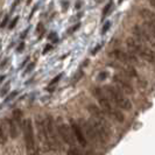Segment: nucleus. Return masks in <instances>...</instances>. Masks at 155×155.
Instances as JSON below:
<instances>
[{"label":"nucleus","instance_id":"f257e3e1","mask_svg":"<svg viewBox=\"0 0 155 155\" xmlns=\"http://www.w3.org/2000/svg\"><path fill=\"white\" fill-rule=\"evenodd\" d=\"M92 92H93V96L97 98L99 105L103 107V110H104L106 113H109V114H110L111 117H113L116 120H118V121H120V122H124V119H125V118H124V114H122L119 110H117V109H114V107L112 106L110 98L107 97L106 93H104V91H103L100 88H95Z\"/></svg>","mask_w":155,"mask_h":155},{"label":"nucleus","instance_id":"f03ea898","mask_svg":"<svg viewBox=\"0 0 155 155\" xmlns=\"http://www.w3.org/2000/svg\"><path fill=\"white\" fill-rule=\"evenodd\" d=\"M126 44L128 47V49L136 54L138 56H140L142 60L149 62V63H154L155 62V51L148 47V46H143L140 41L133 39V37H128L126 40Z\"/></svg>","mask_w":155,"mask_h":155},{"label":"nucleus","instance_id":"7ed1b4c3","mask_svg":"<svg viewBox=\"0 0 155 155\" xmlns=\"http://www.w3.org/2000/svg\"><path fill=\"white\" fill-rule=\"evenodd\" d=\"M105 90H106V95L110 98V100H112L118 107L126 110V111L132 110V107H133L132 102L122 93V91H120L119 89H116L113 86H106Z\"/></svg>","mask_w":155,"mask_h":155},{"label":"nucleus","instance_id":"20e7f679","mask_svg":"<svg viewBox=\"0 0 155 155\" xmlns=\"http://www.w3.org/2000/svg\"><path fill=\"white\" fill-rule=\"evenodd\" d=\"M24 128V136H25V143H26V149L28 155L39 152V149L35 147V135H34V127H33V121L32 119H26L22 124Z\"/></svg>","mask_w":155,"mask_h":155},{"label":"nucleus","instance_id":"39448f33","mask_svg":"<svg viewBox=\"0 0 155 155\" xmlns=\"http://www.w3.org/2000/svg\"><path fill=\"white\" fill-rule=\"evenodd\" d=\"M111 57H113L114 60L124 63V64H133V63H136L138 62V57L134 56L133 54L131 53H126L124 50H120V49H116L113 50L111 54H110Z\"/></svg>","mask_w":155,"mask_h":155},{"label":"nucleus","instance_id":"423d86ee","mask_svg":"<svg viewBox=\"0 0 155 155\" xmlns=\"http://www.w3.org/2000/svg\"><path fill=\"white\" fill-rule=\"evenodd\" d=\"M46 127H47V133H48V139H49V143H50V149H54L55 147H58V141L56 138V125L54 124V119L48 116L46 119Z\"/></svg>","mask_w":155,"mask_h":155},{"label":"nucleus","instance_id":"0eeeda50","mask_svg":"<svg viewBox=\"0 0 155 155\" xmlns=\"http://www.w3.org/2000/svg\"><path fill=\"white\" fill-rule=\"evenodd\" d=\"M56 128H57V134L60 135V138L65 142L71 145L72 142V138H71V133H70V128L69 126L62 120V118H58L56 121Z\"/></svg>","mask_w":155,"mask_h":155},{"label":"nucleus","instance_id":"6e6552de","mask_svg":"<svg viewBox=\"0 0 155 155\" xmlns=\"http://www.w3.org/2000/svg\"><path fill=\"white\" fill-rule=\"evenodd\" d=\"M113 81H114L116 84L119 86V90H120V91H124V92L127 93V95H134V89H133L132 84H131L126 78H124L122 76L116 75V76L113 77Z\"/></svg>","mask_w":155,"mask_h":155},{"label":"nucleus","instance_id":"1a4fd4ad","mask_svg":"<svg viewBox=\"0 0 155 155\" xmlns=\"http://www.w3.org/2000/svg\"><path fill=\"white\" fill-rule=\"evenodd\" d=\"M36 127H37V132H39V136L41 142L48 147V149H50V143H49V139H48V133H47V127H46V121L42 120V118H39L36 121Z\"/></svg>","mask_w":155,"mask_h":155},{"label":"nucleus","instance_id":"9d476101","mask_svg":"<svg viewBox=\"0 0 155 155\" xmlns=\"http://www.w3.org/2000/svg\"><path fill=\"white\" fill-rule=\"evenodd\" d=\"M70 127L73 132V135L76 138V140L78 141L82 146H86V138L84 135V132H83V128L80 124H77L75 120H70Z\"/></svg>","mask_w":155,"mask_h":155},{"label":"nucleus","instance_id":"9b49d317","mask_svg":"<svg viewBox=\"0 0 155 155\" xmlns=\"http://www.w3.org/2000/svg\"><path fill=\"white\" fill-rule=\"evenodd\" d=\"M133 34L136 36L135 40H138V41H142V42H148L149 44L155 46L154 42H153V40L150 39V36H149L142 28H140L139 26H135V27L133 28Z\"/></svg>","mask_w":155,"mask_h":155},{"label":"nucleus","instance_id":"f8f14e48","mask_svg":"<svg viewBox=\"0 0 155 155\" xmlns=\"http://www.w3.org/2000/svg\"><path fill=\"white\" fill-rule=\"evenodd\" d=\"M88 111L93 116V118L95 119H97V120H102V121H106V119H105V116H104V113L96 106V105H93V104H90L89 106H88Z\"/></svg>","mask_w":155,"mask_h":155},{"label":"nucleus","instance_id":"ddd939ff","mask_svg":"<svg viewBox=\"0 0 155 155\" xmlns=\"http://www.w3.org/2000/svg\"><path fill=\"white\" fill-rule=\"evenodd\" d=\"M10 129H8V124L6 122H0V142L5 143L7 141Z\"/></svg>","mask_w":155,"mask_h":155},{"label":"nucleus","instance_id":"4468645a","mask_svg":"<svg viewBox=\"0 0 155 155\" xmlns=\"http://www.w3.org/2000/svg\"><path fill=\"white\" fill-rule=\"evenodd\" d=\"M8 129H10V135L13 138V139H15L17 138V135H18V127H20L17 122H15V120L12 118V119H10L8 120Z\"/></svg>","mask_w":155,"mask_h":155},{"label":"nucleus","instance_id":"2eb2a0df","mask_svg":"<svg viewBox=\"0 0 155 155\" xmlns=\"http://www.w3.org/2000/svg\"><path fill=\"white\" fill-rule=\"evenodd\" d=\"M21 118H22V112H21L20 110H15V111L13 112V119L15 120V122H17L19 126H21Z\"/></svg>","mask_w":155,"mask_h":155},{"label":"nucleus","instance_id":"dca6fc26","mask_svg":"<svg viewBox=\"0 0 155 155\" xmlns=\"http://www.w3.org/2000/svg\"><path fill=\"white\" fill-rule=\"evenodd\" d=\"M66 155H83L82 152L77 148V147H71L68 152H66Z\"/></svg>","mask_w":155,"mask_h":155},{"label":"nucleus","instance_id":"f3484780","mask_svg":"<svg viewBox=\"0 0 155 155\" xmlns=\"http://www.w3.org/2000/svg\"><path fill=\"white\" fill-rule=\"evenodd\" d=\"M141 14H142V17H143L145 19H148V20L154 19V15L152 14V12H149V11H147V10H142V11H141Z\"/></svg>","mask_w":155,"mask_h":155},{"label":"nucleus","instance_id":"a211bd4d","mask_svg":"<svg viewBox=\"0 0 155 155\" xmlns=\"http://www.w3.org/2000/svg\"><path fill=\"white\" fill-rule=\"evenodd\" d=\"M111 7H112V1H110V3L104 7V10H103V17H106V15H107V13H109V11L111 10Z\"/></svg>","mask_w":155,"mask_h":155},{"label":"nucleus","instance_id":"6ab92c4d","mask_svg":"<svg viewBox=\"0 0 155 155\" xmlns=\"http://www.w3.org/2000/svg\"><path fill=\"white\" fill-rule=\"evenodd\" d=\"M61 78H62V75H57V76L55 77V78H54V80H51V82L49 83V88H50V86H53V85H55V84H57V82H58Z\"/></svg>","mask_w":155,"mask_h":155},{"label":"nucleus","instance_id":"aec40b11","mask_svg":"<svg viewBox=\"0 0 155 155\" xmlns=\"http://www.w3.org/2000/svg\"><path fill=\"white\" fill-rule=\"evenodd\" d=\"M149 28H150V32H152L153 37H154V40H155V24L149 22Z\"/></svg>","mask_w":155,"mask_h":155},{"label":"nucleus","instance_id":"412c9836","mask_svg":"<svg viewBox=\"0 0 155 155\" xmlns=\"http://www.w3.org/2000/svg\"><path fill=\"white\" fill-rule=\"evenodd\" d=\"M110 27H111V22H110V21H107V22H106V24L104 25V27H103L102 32H103V33H106V30H107V29H109Z\"/></svg>","mask_w":155,"mask_h":155},{"label":"nucleus","instance_id":"4be33fe9","mask_svg":"<svg viewBox=\"0 0 155 155\" xmlns=\"http://www.w3.org/2000/svg\"><path fill=\"white\" fill-rule=\"evenodd\" d=\"M17 95H18V91H14V92H12V93H11V95H10V96L6 98V102H10V100H11V99H13V98H14Z\"/></svg>","mask_w":155,"mask_h":155},{"label":"nucleus","instance_id":"5701e85b","mask_svg":"<svg viewBox=\"0 0 155 155\" xmlns=\"http://www.w3.org/2000/svg\"><path fill=\"white\" fill-rule=\"evenodd\" d=\"M18 20H19V18L17 17V18H15V19L11 22V25H10V28H11V29H12V28H14V26H15V25H17V22H18Z\"/></svg>","mask_w":155,"mask_h":155},{"label":"nucleus","instance_id":"b1692460","mask_svg":"<svg viewBox=\"0 0 155 155\" xmlns=\"http://www.w3.org/2000/svg\"><path fill=\"white\" fill-rule=\"evenodd\" d=\"M7 21H8V17H6V18H5V20L1 22V25H0V27H1V28H4V27L6 26V24H7Z\"/></svg>","mask_w":155,"mask_h":155},{"label":"nucleus","instance_id":"393cba45","mask_svg":"<svg viewBox=\"0 0 155 155\" xmlns=\"http://www.w3.org/2000/svg\"><path fill=\"white\" fill-rule=\"evenodd\" d=\"M34 65H35L34 63H33V64H30V65H29V66H28V68L26 69V71H25V72H26V73H27V72H29V71H30V70H32V69L34 68Z\"/></svg>","mask_w":155,"mask_h":155},{"label":"nucleus","instance_id":"a878e982","mask_svg":"<svg viewBox=\"0 0 155 155\" xmlns=\"http://www.w3.org/2000/svg\"><path fill=\"white\" fill-rule=\"evenodd\" d=\"M50 48H51V46H47V48H46V49H43V54H46V53H47Z\"/></svg>","mask_w":155,"mask_h":155},{"label":"nucleus","instance_id":"bb28decb","mask_svg":"<svg viewBox=\"0 0 155 155\" xmlns=\"http://www.w3.org/2000/svg\"><path fill=\"white\" fill-rule=\"evenodd\" d=\"M149 4H150L153 7H155V0H149Z\"/></svg>","mask_w":155,"mask_h":155},{"label":"nucleus","instance_id":"cd10ccee","mask_svg":"<svg viewBox=\"0 0 155 155\" xmlns=\"http://www.w3.org/2000/svg\"><path fill=\"white\" fill-rule=\"evenodd\" d=\"M122 1H124V0H119V4H121Z\"/></svg>","mask_w":155,"mask_h":155},{"label":"nucleus","instance_id":"c85d7f7f","mask_svg":"<svg viewBox=\"0 0 155 155\" xmlns=\"http://www.w3.org/2000/svg\"><path fill=\"white\" fill-rule=\"evenodd\" d=\"M98 1H103V0H98Z\"/></svg>","mask_w":155,"mask_h":155}]
</instances>
